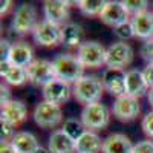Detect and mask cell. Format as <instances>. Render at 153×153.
<instances>
[{"label":"cell","instance_id":"obj_1","mask_svg":"<svg viewBox=\"0 0 153 153\" xmlns=\"http://www.w3.org/2000/svg\"><path fill=\"white\" fill-rule=\"evenodd\" d=\"M103 92H104L103 80L98 78L97 75H84L72 87L74 98L83 106L100 103Z\"/></svg>","mask_w":153,"mask_h":153},{"label":"cell","instance_id":"obj_2","mask_svg":"<svg viewBox=\"0 0 153 153\" xmlns=\"http://www.w3.org/2000/svg\"><path fill=\"white\" fill-rule=\"evenodd\" d=\"M55 78L66 81L68 84H75L83 75V65L74 54H60L52 60Z\"/></svg>","mask_w":153,"mask_h":153},{"label":"cell","instance_id":"obj_3","mask_svg":"<svg viewBox=\"0 0 153 153\" xmlns=\"http://www.w3.org/2000/svg\"><path fill=\"white\" fill-rule=\"evenodd\" d=\"M81 123L84 124L86 130H103L110 123V110L101 101L84 106L81 110Z\"/></svg>","mask_w":153,"mask_h":153},{"label":"cell","instance_id":"obj_4","mask_svg":"<svg viewBox=\"0 0 153 153\" xmlns=\"http://www.w3.org/2000/svg\"><path fill=\"white\" fill-rule=\"evenodd\" d=\"M106 52L107 49L101 43L95 40H86L76 49V58L80 60L84 69L86 68L97 69L106 65Z\"/></svg>","mask_w":153,"mask_h":153},{"label":"cell","instance_id":"obj_5","mask_svg":"<svg viewBox=\"0 0 153 153\" xmlns=\"http://www.w3.org/2000/svg\"><path fill=\"white\" fill-rule=\"evenodd\" d=\"M37 9L32 3H22L16 12L11 22V28L19 35L32 34L34 28L37 26Z\"/></svg>","mask_w":153,"mask_h":153},{"label":"cell","instance_id":"obj_6","mask_svg":"<svg viewBox=\"0 0 153 153\" xmlns=\"http://www.w3.org/2000/svg\"><path fill=\"white\" fill-rule=\"evenodd\" d=\"M32 117L38 127H42V129H52V127H57L63 121V112L58 104L42 101V103H38L35 106Z\"/></svg>","mask_w":153,"mask_h":153},{"label":"cell","instance_id":"obj_7","mask_svg":"<svg viewBox=\"0 0 153 153\" xmlns=\"http://www.w3.org/2000/svg\"><path fill=\"white\" fill-rule=\"evenodd\" d=\"M133 61V49L129 43L118 42L107 48L106 52V66L109 69H121L127 68Z\"/></svg>","mask_w":153,"mask_h":153},{"label":"cell","instance_id":"obj_8","mask_svg":"<svg viewBox=\"0 0 153 153\" xmlns=\"http://www.w3.org/2000/svg\"><path fill=\"white\" fill-rule=\"evenodd\" d=\"M32 38L38 46L54 48L61 43V26L51 23L48 20H42L34 28Z\"/></svg>","mask_w":153,"mask_h":153},{"label":"cell","instance_id":"obj_9","mask_svg":"<svg viewBox=\"0 0 153 153\" xmlns=\"http://www.w3.org/2000/svg\"><path fill=\"white\" fill-rule=\"evenodd\" d=\"M26 74H28V81L31 84L42 86V87H45L49 81H52L55 78L52 61L42 60V58L34 60L26 68Z\"/></svg>","mask_w":153,"mask_h":153},{"label":"cell","instance_id":"obj_10","mask_svg":"<svg viewBox=\"0 0 153 153\" xmlns=\"http://www.w3.org/2000/svg\"><path fill=\"white\" fill-rule=\"evenodd\" d=\"M112 112L117 120L127 123V121H133L138 117L139 112H141V106H139L138 98H133L130 95H123L115 100Z\"/></svg>","mask_w":153,"mask_h":153},{"label":"cell","instance_id":"obj_11","mask_svg":"<svg viewBox=\"0 0 153 153\" xmlns=\"http://www.w3.org/2000/svg\"><path fill=\"white\" fill-rule=\"evenodd\" d=\"M100 19L104 25L110 28H118L121 25L130 22L129 19H132L129 16V12L126 11L123 2H117V0H110V2H106V6L103 9V12L100 14Z\"/></svg>","mask_w":153,"mask_h":153},{"label":"cell","instance_id":"obj_12","mask_svg":"<svg viewBox=\"0 0 153 153\" xmlns=\"http://www.w3.org/2000/svg\"><path fill=\"white\" fill-rule=\"evenodd\" d=\"M72 95V87L66 81L54 78L52 81H49L43 87V98L48 103H54V104H65L66 101Z\"/></svg>","mask_w":153,"mask_h":153},{"label":"cell","instance_id":"obj_13","mask_svg":"<svg viewBox=\"0 0 153 153\" xmlns=\"http://www.w3.org/2000/svg\"><path fill=\"white\" fill-rule=\"evenodd\" d=\"M43 12H45V20L65 26L69 23V2L63 0H46L43 3Z\"/></svg>","mask_w":153,"mask_h":153},{"label":"cell","instance_id":"obj_14","mask_svg":"<svg viewBox=\"0 0 153 153\" xmlns=\"http://www.w3.org/2000/svg\"><path fill=\"white\" fill-rule=\"evenodd\" d=\"M103 86L112 97H123L126 95V72L121 69H106L103 72Z\"/></svg>","mask_w":153,"mask_h":153},{"label":"cell","instance_id":"obj_15","mask_svg":"<svg viewBox=\"0 0 153 153\" xmlns=\"http://www.w3.org/2000/svg\"><path fill=\"white\" fill-rule=\"evenodd\" d=\"M28 118V109L20 100H11L9 103L2 106L0 121H6L11 126L19 127Z\"/></svg>","mask_w":153,"mask_h":153},{"label":"cell","instance_id":"obj_16","mask_svg":"<svg viewBox=\"0 0 153 153\" xmlns=\"http://www.w3.org/2000/svg\"><path fill=\"white\" fill-rule=\"evenodd\" d=\"M150 87L144 78L143 71L130 69L126 72V95H130L133 98H141L149 94Z\"/></svg>","mask_w":153,"mask_h":153},{"label":"cell","instance_id":"obj_17","mask_svg":"<svg viewBox=\"0 0 153 153\" xmlns=\"http://www.w3.org/2000/svg\"><path fill=\"white\" fill-rule=\"evenodd\" d=\"M133 144L124 133H112L103 139L101 153H133Z\"/></svg>","mask_w":153,"mask_h":153},{"label":"cell","instance_id":"obj_18","mask_svg":"<svg viewBox=\"0 0 153 153\" xmlns=\"http://www.w3.org/2000/svg\"><path fill=\"white\" fill-rule=\"evenodd\" d=\"M135 37L143 38L144 42L153 38V12L146 11L143 14H138L130 19Z\"/></svg>","mask_w":153,"mask_h":153},{"label":"cell","instance_id":"obj_19","mask_svg":"<svg viewBox=\"0 0 153 153\" xmlns=\"http://www.w3.org/2000/svg\"><path fill=\"white\" fill-rule=\"evenodd\" d=\"M34 60H35L34 58V51H32V48L28 43H25V42H16V43H12L9 61L14 66L26 69Z\"/></svg>","mask_w":153,"mask_h":153},{"label":"cell","instance_id":"obj_20","mask_svg":"<svg viewBox=\"0 0 153 153\" xmlns=\"http://www.w3.org/2000/svg\"><path fill=\"white\" fill-rule=\"evenodd\" d=\"M48 150L51 153H76L75 141L69 138L63 130H55L49 136Z\"/></svg>","mask_w":153,"mask_h":153},{"label":"cell","instance_id":"obj_21","mask_svg":"<svg viewBox=\"0 0 153 153\" xmlns=\"http://www.w3.org/2000/svg\"><path fill=\"white\" fill-rule=\"evenodd\" d=\"M0 75L11 86H23L28 81V74L25 68L14 66L11 61L0 63Z\"/></svg>","mask_w":153,"mask_h":153},{"label":"cell","instance_id":"obj_22","mask_svg":"<svg viewBox=\"0 0 153 153\" xmlns=\"http://www.w3.org/2000/svg\"><path fill=\"white\" fill-rule=\"evenodd\" d=\"M12 147L16 149L17 153H35L38 149H40V143H38V139L34 133L31 132H17L14 139L11 141Z\"/></svg>","mask_w":153,"mask_h":153},{"label":"cell","instance_id":"obj_23","mask_svg":"<svg viewBox=\"0 0 153 153\" xmlns=\"http://www.w3.org/2000/svg\"><path fill=\"white\" fill-rule=\"evenodd\" d=\"M76 153H100L103 150V139L95 132L86 130L75 143Z\"/></svg>","mask_w":153,"mask_h":153},{"label":"cell","instance_id":"obj_24","mask_svg":"<svg viewBox=\"0 0 153 153\" xmlns=\"http://www.w3.org/2000/svg\"><path fill=\"white\" fill-rule=\"evenodd\" d=\"M83 28L76 23H66L61 26V43L78 49L83 43Z\"/></svg>","mask_w":153,"mask_h":153},{"label":"cell","instance_id":"obj_25","mask_svg":"<svg viewBox=\"0 0 153 153\" xmlns=\"http://www.w3.org/2000/svg\"><path fill=\"white\" fill-rule=\"evenodd\" d=\"M78 5V9L83 12L84 16H89V17H94V16H98L103 12L104 6H106V2L104 0H80L76 2Z\"/></svg>","mask_w":153,"mask_h":153},{"label":"cell","instance_id":"obj_26","mask_svg":"<svg viewBox=\"0 0 153 153\" xmlns=\"http://www.w3.org/2000/svg\"><path fill=\"white\" fill-rule=\"evenodd\" d=\"M61 130L76 143V139H78V138L86 132V127H84V124L81 123V120L69 118V120L65 121V124H63V129H61Z\"/></svg>","mask_w":153,"mask_h":153},{"label":"cell","instance_id":"obj_27","mask_svg":"<svg viewBox=\"0 0 153 153\" xmlns=\"http://www.w3.org/2000/svg\"><path fill=\"white\" fill-rule=\"evenodd\" d=\"M123 5H124L126 11L129 12V16L135 17V16L143 14V12L147 11L149 2H146V0H124Z\"/></svg>","mask_w":153,"mask_h":153},{"label":"cell","instance_id":"obj_28","mask_svg":"<svg viewBox=\"0 0 153 153\" xmlns=\"http://www.w3.org/2000/svg\"><path fill=\"white\" fill-rule=\"evenodd\" d=\"M115 35H117L121 42H126V40H130V38L135 37V32H133V28H132V23L127 22L121 26L115 28Z\"/></svg>","mask_w":153,"mask_h":153},{"label":"cell","instance_id":"obj_29","mask_svg":"<svg viewBox=\"0 0 153 153\" xmlns=\"http://www.w3.org/2000/svg\"><path fill=\"white\" fill-rule=\"evenodd\" d=\"M139 55L144 61H147V65H153V38L144 42L139 48Z\"/></svg>","mask_w":153,"mask_h":153},{"label":"cell","instance_id":"obj_30","mask_svg":"<svg viewBox=\"0 0 153 153\" xmlns=\"http://www.w3.org/2000/svg\"><path fill=\"white\" fill-rule=\"evenodd\" d=\"M0 124H2V143H11L17 133L16 127L6 121H0Z\"/></svg>","mask_w":153,"mask_h":153},{"label":"cell","instance_id":"obj_31","mask_svg":"<svg viewBox=\"0 0 153 153\" xmlns=\"http://www.w3.org/2000/svg\"><path fill=\"white\" fill-rule=\"evenodd\" d=\"M141 127H143V132L146 133V136H149V138L153 139V110L149 112L146 117L143 118Z\"/></svg>","mask_w":153,"mask_h":153},{"label":"cell","instance_id":"obj_32","mask_svg":"<svg viewBox=\"0 0 153 153\" xmlns=\"http://www.w3.org/2000/svg\"><path fill=\"white\" fill-rule=\"evenodd\" d=\"M11 48H12V43H9L8 40H2V42H0V63L9 61Z\"/></svg>","mask_w":153,"mask_h":153},{"label":"cell","instance_id":"obj_33","mask_svg":"<svg viewBox=\"0 0 153 153\" xmlns=\"http://www.w3.org/2000/svg\"><path fill=\"white\" fill-rule=\"evenodd\" d=\"M133 153H153V141L146 139V141H141V143L135 144Z\"/></svg>","mask_w":153,"mask_h":153},{"label":"cell","instance_id":"obj_34","mask_svg":"<svg viewBox=\"0 0 153 153\" xmlns=\"http://www.w3.org/2000/svg\"><path fill=\"white\" fill-rule=\"evenodd\" d=\"M9 101H11V92H9L6 84H2L0 86V103H2V106H3V104L9 103Z\"/></svg>","mask_w":153,"mask_h":153},{"label":"cell","instance_id":"obj_35","mask_svg":"<svg viewBox=\"0 0 153 153\" xmlns=\"http://www.w3.org/2000/svg\"><path fill=\"white\" fill-rule=\"evenodd\" d=\"M143 74H144V78H146L149 87L153 89V65H147V66L144 68Z\"/></svg>","mask_w":153,"mask_h":153},{"label":"cell","instance_id":"obj_36","mask_svg":"<svg viewBox=\"0 0 153 153\" xmlns=\"http://www.w3.org/2000/svg\"><path fill=\"white\" fill-rule=\"evenodd\" d=\"M11 6H12V0H5V2H2L0 3V16H6L8 14V11L11 9Z\"/></svg>","mask_w":153,"mask_h":153},{"label":"cell","instance_id":"obj_37","mask_svg":"<svg viewBox=\"0 0 153 153\" xmlns=\"http://www.w3.org/2000/svg\"><path fill=\"white\" fill-rule=\"evenodd\" d=\"M0 153H17V152L12 147L11 143H2V146H0Z\"/></svg>","mask_w":153,"mask_h":153},{"label":"cell","instance_id":"obj_38","mask_svg":"<svg viewBox=\"0 0 153 153\" xmlns=\"http://www.w3.org/2000/svg\"><path fill=\"white\" fill-rule=\"evenodd\" d=\"M147 98H149V103H150V106L153 107V89H150V91H149Z\"/></svg>","mask_w":153,"mask_h":153},{"label":"cell","instance_id":"obj_39","mask_svg":"<svg viewBox=\"0 0 153 153\" xmlns=\"http://www.w3.org/2000/svg\"><path fill=\"white\" fill-rule=\"evenodd\" d=\"M35 153H51V152H49L48 149H45V147H40V149H38Z\"/></svg>","mask_w":153,"mask_h":153}]
</instances>
